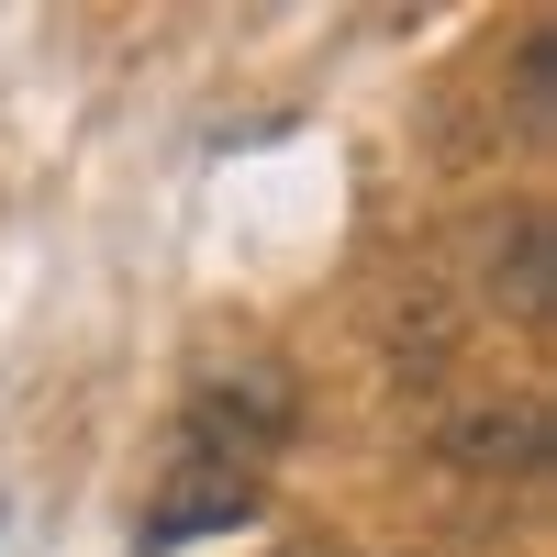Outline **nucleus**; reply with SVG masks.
Listing matches in <instances>:
<instances>
[{
	"mask_svg": "<svg viewBox=\"0 0 557 557\" xmlns=\"http://www.w3.org/2000/svg\"><path fill=\"white\" fill-rule=\"evenodd\" d=\"M290 424H301L290 368H212V380L190 391V412H178V446H190V469L257 480V457L290 446Z\"/></svg>",
	"mask_w": 557,
	"mask_h": 557,
	"instance_id": "f257e3e1",
	"label": "nucleus"
},
{
	"mask_svg": "<svg viewBox=\"0 0 557 557\" xmlns=\"http://www.w3.org/2000/svg\"><path fill=\"white\" fill-rule=\"evenodd\" d=\"M246 513H257V480H235V469H178V491L146 513V557L190 546V535H223V524H246Z\"/></svg>",
	"mask_w": 557,
	"mask_h": 557,
	"instance_id": "f03ea898",
	"label": "nucleus"
},
{
	"mask_svg": "<svg viewBox=\"0 0 557 557\" xmlns=\"http://www.w3.org/2000/svg\"><path fill=\"white\" fill-rule=\"evenodd\" d=\"M446 457H457V469H491V480H535L546 469V412L535 401L469 412V424H446Z\"/></svg>",
	"mask_w": 557,
	"mask_h": 557,
	"instance_id": "7ed1b4c3",
	"label": "nucleus"
},
{
	"mask_svg": "<svg viewBox=\"0 0 557 557\" xmlns=\"http://www.w3.org/2000/svg\"><path fill=\"white\" fill-rule=\"evenodd\" d=\"M491 290H502V312L513 323H546V212L535 201H513V223H502V257H491Z\"/></svg>",
	"mask_w": 557,
	"mask_h": 557,
	"instance_id": "20e7f679",
	"label": "nucleus"
},
{
	"mask_svg": "<svg viewBox=\"0 0 557 557\" xmlns=\"http://www.w3.org/2000/svg\"><path fill=\"white\" fill-rule=\"evenodd\" d=\"M546 67H557V45L535 34V45H524V134H546Z\"/></svg>",
	"mask_w": 557,
	"mask_h": 557,
	"instance_id": "39448f33",
	"label": "nucleus"
}]
</instances>
